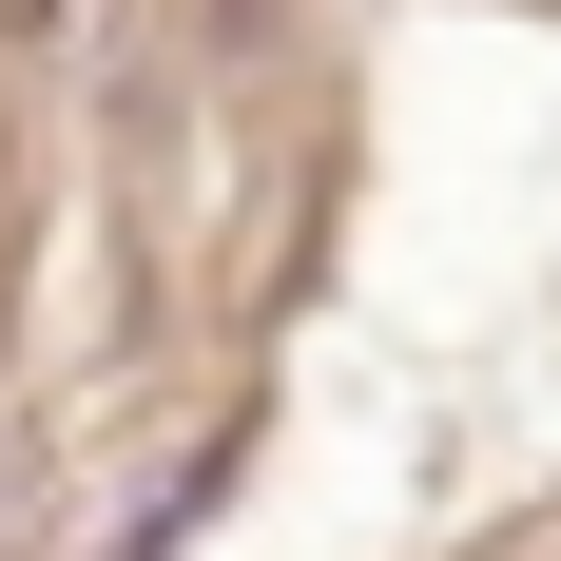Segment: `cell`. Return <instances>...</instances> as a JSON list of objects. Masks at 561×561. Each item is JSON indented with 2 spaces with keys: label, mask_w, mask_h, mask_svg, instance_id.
Wrapping results in <instances>:
<instances>
[{
  "label": "cell",
  "mask_w": 561,
  "mask_h": 561,
  "mask_svg": "<svg viewBox=\"0 0 561 561\" xmlns=\"http://www.w3.org/2000/svg\"><path fill=\"white\" fill-rule=\"evenodd\" d=\"M58 523V426H0V561Z\"/></svg>",
  "instance_id": "1"
}]
</instances>
